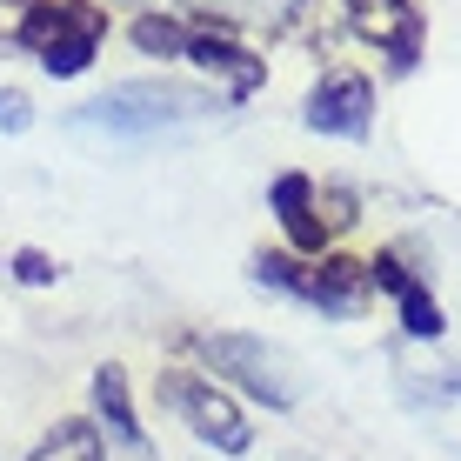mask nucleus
<instances>
[{
  "mask_svg": "<svg viewBox=\"0 0 461 461\" xmlns=\"http://www.w3.org/2000/svg\"><path fill=\"white\" fill-rule=\"evenodd\" d=\"M248 281L288 294L314 314H328V321H355V314L368 308V294H375L368 261H348V254H254Z\"/></svg>",
  "mask_w": 461,
  "mask_h": 461,
  "instance_id": "nucleus-1",
  "label": "nucleus"
},
{
  "mask_svg": "<svg viewBox=\"0 0 461 461\" xmlns=\"http://www.w3.org/2000/svg\"><path fill=\"white\" fill-rule=\"evenodd\" d=\"M214 101L221 94L187 87V81H114L101 101L81 107V127H101V134H121V140H154L167 127L214 114Z\"/></svg>",
  "mask_w": 461,
  "mask_h": 461,
  "instance_id": "nucleus-2",
  "label": "nucleus"
},
{
  "mask_svg": "<svg viewBox=\"0 0 461 461\" xmlns=\"http://www.w3.org/2000/svg\"><path fill=\"white\" fill-rule=\"evenodd\" d=\"M101 41H107V7L101 0H27L21 34H14V47H27L54 81L87 74L94 54H101Z\"/></svg>",
  "mask_w": 461,
  "mask_h": 461,
  "instance_id": "nucleus-3",
  "label": "nucleus"
},
{
  "mask_svg": "<svg viewBox=\"0 0 461 461\" xmlns=\"http://www.w3.org/2000/svg\"><path fill=\"white\" fill-rule=\"evenodd\" d=\"M161 402L194 428V441H208V448H221V455H248L254 428H248L241 408H234V394L214 388V375H187V368L161 375Z\"/></svg>",
  "mask_w": 461,
  "mask_h": 461,
  "instance_id": "nucleus-4",
  "label": "nucleus"
},
{
  "mask_svg": "<svg viewBox=\"0 0 461 461\" xmlns=\"http://www.w3.org/2000/svg\"><path fill=\"white\" fill-rule=\"evenodd\" d=\"M201 355H208V368L214 375H228L234 388H248L254 402H267V408H294V361L281 355L275 341H261V335H201Z\"/></svg>",
  "mask_w": 461,
  "mask_h": 461,
  "instance_id": "nucleus-5",
  "label": "nucleus"
},
{
  "mask_svg": "<svg viewBox=\"0 0 461 461\" xmlns=\"http://www.w3.org/2000/svg\"><path fill=\"white\" fill-rule=\"evenodd\" d=\"M301 121L314 127V134H335V140H368V127H375V81L368 74H321L308 94V107H301Z\"/></svg>",
  "mask_w": 461,
  "mask_h": 461,
  "instance_id": "nucleus-6",
  "label": "nucleus"
},
{
  "mask_svg": "<svg viewBox=\"0 0 461 461\" xmlns=\"http://www.w3.org/2000/svg\"><path fill=\"white\" fill-rule=\"evenodd\" d=\"M348 27H355L375 54H388L394 68H415L421 34H428L415 0H348Z\"/></svg>",
  "mask_w": 461,
  "mask_h": 461,
  "instance_id": "nucleus-7",
  "label": "nucleus"
},
{
  "mask_svg": "<svg viewBox=\"0 0 461 461\" xmlns=\"http://www.w3.org/2000/svg\"><path fill=\"white\" fill-rule=\"evenodd\" d=\"M267 208H275L281 234H288L294 254H328V241H335V228H328L321 214V187L308 181V174H281L275 187H267Z\"/></svg>",
  "mask_w": 461,
  "mask_h": 461,
  "instance_id": "nucleus-8",
  "label": "nucleus"
},
{
  "mask_svg": "<svg viewBox=\"0 0 461 461\" xmlns=\"http://www.w3.org/2000/svg\"><path fill=\"white\" fill-rule=\"evenodd\" d=\"M368 281H375L381 294H394V308H402V328H408L415 341H435L441 328H448V321H441V301L428 294V281H421V275H408V267H402V254H394V248L368 261Z\"/></svg>",
  "mask_w": 461,
  "mask_h": 461,
  "instance_id": "nucleus-9",
  "label": "nucleus"
},
{
  "mask_svg": "<svg viewBox=\"0 0 461 461\" xmlns=\"http://www.w3.org/2000/svg\"><path fill=\"white\" fill-rule=\"evenodd\" d=\"M187 60L221 81V101H248V94L267 81V60L254 54V47L228 41V34H187Z\"/></svg>",
  "mask_w": 461,
  "mask_h": 461,
  "instance_id": "nucleus-10",
  "label": "nucleus"
},
{
  "mask_svg": "<svg viewBox=\"0 0 461 461\" xmlns=\"http://www.w3.org/2000/svg\"><path fill=\"white\" fill-rule=\"evenodd\" d=\"M94 415H101V435H114L121 448H148V435H140L134 421V394H127V375L107 361V368H94Z\"/></svg>",
  "mask_w": 461,
  "mask_h": 461,
  "instance_id": "nucleus-11",
  "label": "nucleus"
},
{
  "mask_svg": "<svg viewBox=\"0 0 461 461\" xmlns=\"http://www.w3.org/2000/svg\"><path fill=\"white\" fill-rule=\"evenodd\" d=\"M101 455H107L101 421H81V415H74V421H60L54 435H47L41 448L27 455V461H101Z\"/></svg>",
  "mask_w": 461,
  "mask_h": 461,
  "instance_id": "nucleus-12",
  "label": "nucleus"
},
{
  "mask_svg": "<svg viewBox=\"0 0 461 461\" xmlns=\"http://www.w3.org/2000/svg\"><path fill=\"white\" fill-rule=\"evenodd\" d=\"M127 34H134V47H140V54H161V60H187V34H194V27H181V21H174V14H140V21L127 27Z\"/></svg>",
  "mask_w": 461,
  "mask_h": 461,
  "instance_id": "nucleus-13",
  "label": "nucleus"
},
{
  "mask_svg": "<svg viewBox=\"0 0 461 461\" xmlns=\"http://www.w3.org/2000/svg\"><path fill=\"white\" fill-rule=\"evenodd\" d=\"M54 275H60V267L47 261L41 248H21V254H14V281H27V288H47Z\"/></svg>",
  "mask_w": 461,
  "mask_h": 461,
  "instance_id": "nucleus-14",
  "label": "nucleus"
},
{
  "mask_svg": "<svg viewBox=\"0 0 461 461\" xmlns=\"http://www.w3.org/2000/svg\"><path fill=\"white\" fill-rule=\"evenodd\" d=\"M27 121H34L27 94H21V87H7V94H0V127H7V134H27Z\"/></svg>",
  "mask_w": 461,
  "mask_h": 461,
  "instance_id": "nucleus-15",
  "label": "nucleus"
},
{
  "mask_svg": "<svg viewBox=\"0 0 461 461\" xmlns=\"http://www.w3.org/2000/svg\"><path fill=\"white\" fill-rule=\"evenodd\" d=\"M441 388H448V394H461V368H455V375H448V381H441Z\"/></svg>",
  "mask_w": 461,
  "mask_h": 461,
  "instance_id": "nucleus-16",
  "label": "nucleus"
},
{
  "mask_svg": "<svg viewBox=\"0 0 461 461\" xmlns=\"http://www.w3.org/2000/svg\"><path fill=\"white\" fill-rule=\"evenodd\" d=\"M275 7H281V14H294V7H301V0H275Z\"/></svg>",
  "mask_w": 461,
  "mask_h": 461,
  "instance_id": "nucleus-17",
  "label": "nucleus"
}]
</instances>
